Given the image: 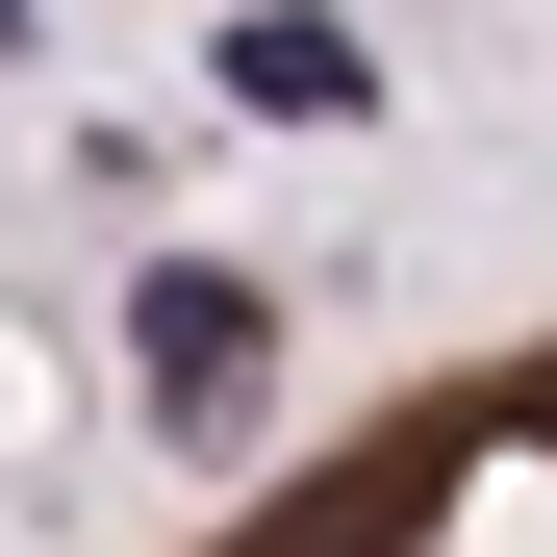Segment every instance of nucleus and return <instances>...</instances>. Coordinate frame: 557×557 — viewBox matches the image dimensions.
<instances>
[{"mask_svg": "<svg viewBox=\"0 0 557 557\" xmlns=\"http://www.w3.org/2000/svg\"><path fill=\"white\" fill-rule=\"evenodd\" d=\"M152 381H177V431H228V381H253V305H228V278L152 305Z\"/></svg>", "mask_w": 557, "mask_h": 557, "instance_id": "1", "label": "nucleus"}]
</instances>
